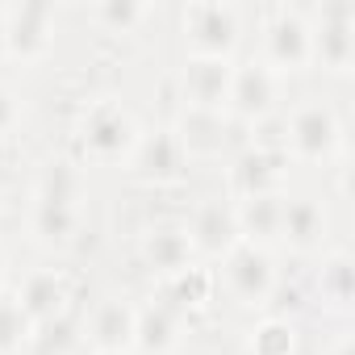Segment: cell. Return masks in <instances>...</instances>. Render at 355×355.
I'll return each instance as SVG.
<instances>
[{"mask_svg":"<svg viewBox=\"0 0 355 355\" xmlns=\"http://www.w3.org/2000/svg\"><path fill=\"white\" fill-rule=\"evenodd\" d=\"M138 138H142V130H138L134 113L113 96L88 101L76 117V142L96 163H130Z\"/></svg>","mask_w":355,"mask_h":355,"instance_id":"cell-1","label":"cell"},{"mask_svg":"<svg viewBox=\"0 0 355 355\" xmlns=\"http://www.w3.org/2000/svg\"><path fill=\"white\" fill-rule=\"evenodd\" d=\"M272 76H297L313 67V38H309V9L276 5L263 21V59Z\"/></svg>","mask_w":355,"mask_h":355,"instance_id":"cell-2","label":"cell"},{"mask_svg":"<svg viewBox=\"0 0 355 355\" xmlns=\"http://www.w3.org/2000/svg\"><path fill=\"white\" fill-rule=\"evenodd\" d=\"M343 150V125L330 105L305 101L284 117V155L301 163H326Z\"/></svg>","mask_w":355,"mask_h":355,"instance_id":"cell-3","label":"cell"},{"mask_svg":"<svg viewBox=\"0 0 355 355\" xmlns=\"http://www.w3.org/2000/svg\"><path fill=\"white\" fill-rule=\"evenodd\" d=\"M222 280L230 288V297L247 309H263L276 288H280V272H276V259L268 247H255V243H239L226 259H222Z\"/></svg>","mask_w":355,"mask_h":355,"instance_id":"cell-4","label":"cell"},{"mask_svg":"<svg viewBox=\"0 0 355 355\" xmlns=\"http://www.w3.org/2000/svg\"><path fill=\"white\" fill-rule=\"evenodd\" d=\"M243 38V21L234 5H218V0H201V5L184 9V42L193 59H226L234 55Z\"/></svg>","mask_w":355,"mask_h":355,"instance_id":"cell-5","label":"cell"},{"mask_svg":"<svg viewBox=\"0 0 355 355\" xmlns=\"http://www.w3.org/2000/svg\"><path fill=\"white\" fill-rule=\"evenodd\" d=\"M313 63L330 76H347L355 67V9L351 5H318L309 9Z\"/></svg>","mask_w":355,"mask_h":355,"instance_id":"cell-6","label":"cell"},{"mask_svg":"<svg viewBox=\"0 0 355 355\" xmlns=\"http://www.w3.org/2000/svg\"><path fill=\"white\" fill-rule=\"evenodd\" d=\"M0 21H5V55L17 63H38L55 42V9L38 5V0L5 5Z\"/></svg>","mask_w":355,"mask_h":355,"instance_id":"cell-7","label":"cell"},{"mask_svg":"<svg viewBox=\"0 0 355 355\" xmlns=\"http://www.w3.org/2000/svg\"><path fill=\"white\" fill-rule=\"evenodd\" d=\"M130 163H134V171L142 175L146 184H180L184 175H189L193 155L184 150V142H180V134H175V125H163V130L138 138Z\"/></svg>","mask_w":355,"mask_h":355,"instance_id":"cell-8","label":"cell"},{"mask_svg":"<svg viewBox=\"0 0 355 355\" xmlns=\"http://www.w3.org/2000/svg\"><path fill=\"white\" fill-rule=\"evenodd\" d=\"M276 101H280V76H272L259 59L234 67L230 96H226V113H234L239 121L259 125V121H268L276 113Z\"/></svg>","mask_w":355,"mask_h":355,"instance_id":"cell-9","label":"cell"},{"mask_svg":"<svg viewBox=\"0 0 355 355\" xmlns=\"http://www.w3.org/2000/svg\"><path fill=\"white\" fill-rule=\"evenodd\" d=\"M326 234H330V214L318 197H284L276 243H284L297 255H313L326 247Z\"/></svg>","mask_w":355,"mask_h":355,"instance_id":"cell-10","label":"cell"},{"mask_svg":"<svg viewBox=\"0 0 355 355\" xmlns=\"http://www.w3.org/2000/svg\"><path fill=\"white\" fill-rule=\"evenodd\" d=\"M13 297H17V305L26 309V318L42 330V326L63 322V313H67V305H71V284H67V276H63L59 268H34V272L21 280V288H17Z\"/></svg>","mask_w":355,"mask_h":355,"instance_id":"cell-11","label":"cell"},{"mask_svg":"<svg viewBox=\"0 0 355 355\" xmlns=\"http://www.w3.org/2000/svg\"><path fill=\"white\" fill-rule=\"evenodd\" d=\"M230 76H234V63H226V59H189L184 71H180V101H184V109L226 113Z\"/></svg>","mask_w":355,"mask_h":355,"instance_id":"cell-12","label":"cell"},{"mask_svg":"<svg viewBox=\"0 0 355 355\" xmlns=\"http://www.w3.org/2000/svg\"><path fill=\"white\" fill-rule=\"evenodd\" d=\"M189 243H193V255H205V259H226L243 239H239V226H234V209L222 205V201H209L193 214V222L184 226Z\"/></svg>","mask_w":355,"mask_h":355,"instance_id":"cell-13","label":"cell"},{"mask_svg":"<svg viewBox=\"0 0 355 355\" xmlns=\"http://www.w3.org/2000/svg\"><path fill=\"white\" fill-rule=\"evenodd\" d=\"M184 338V313L167 301H146L134 313V351L142 355H171Z\"/></svg>","mask_w":355,"mask_h":355,"instance_id":"cell-14","label":"cell"},{"mask_svg":"<svg viewBox=\"0 0 355 355\" xmlns=\"http://www.w3.org/2000/svg\"><path fill=\"white\" fill-rule=\"evenodd\" d=\"M134 313H138V305H130L125 297L101 301L92 309V318H88V343H92V351L130 355L134 351Z\"/></svg>","mask_w":355,"mask_h":355,"instance_id":"cell-15","label":"cell"},{"mask_svg":"<svg viewBox=\"0 0 355 355\" xmlns=\"http://www.w3.org/2000/svg\"><path fill=\"white\" fill-rule=\"evenodd\" d=\"M138 255H142V263H146L155 276H163V280L175 276V272H184L189 263H197L184 226H155V230H146Z\"/></svg>","mask_w":355,"mask_h":355,"instance_id":"cell-16","label":"cell"},{"mask_svg":"<svg viewBox=\"0 0 355 355\" xmlns=\"http://www.w3.org/2000/svg\"><path fill=\"white\" fill-rule=\"evenodd\" d=\"M230 209H234V226H239V239L243 243H255V247L276 243V234H280V209H284V197L280 193L239 197Z\"/></svg>","mask_w":355,"mask_h":355,"instance_id":"cell-17","label":"cell"},{"mask_svg":"<svg viewBox=\"0 0 355 355\" xmlns=\"http://www.w3.org/2000/svg\"><path fill=\"white\" fill-rule=\"evenodd\" d=\"M284 155H268V150H255L247 146L234 167H230V189H234V201L239 197H259V193H280V171H284Z\"/></svg>","mask_w":355,"mask_h":355,"instance_id":"cell-18","label":"cell"},{"mask_svg":"<svg viewBox=\"0 0 355 355\" xmlns=\"http://www.w3.org/2000/svg\"><path fill=\"white\" fill-rule=\"evenodd\" d=\"M313 297L330 313H347L351 309V301H355V268H351L347 251H334V255L322 259V268L313 276Z\"/></svg>","mask_w":355,"mask_h":355,"instance_id":"cell-19","label":"cell"},{"mask_svg":"<svg viewBox=\"0 0 355 355\" xmlns=\"http://www.w3.org/2000/svg\"><path fill=\"white\" fill-rule=\"evenodd\" d=\"M30 234L42 247H71L80 234V209L76 205H59V201H38L30 209Z\"/></svg>","mask_w":355,"mask_h":355,"instance_id":"cell-20","label":"cell"},{"mask_svg":"<svg viewBox=\"0 0 355 355\" xmlns=\"http://www.w3.org/2000/svg\"><path fill=\"white\" fill-rule=\"evenodd\" d=\"M214 288H218V276H214V268H205V263H189L184 272H175V276H167V305L171 309H205L209 301H214Z\"/></svg>","mask_w":355,"mask_h":355,"instance_id":"cell-21","label":"cell"},{"mask_svg":"<svg viewBox=\"0 0 355 355\" xmlns=\"http://www.w3.org/2000/svg\"><path fill=\"white\" fill-rule=\"evenodd\" d=\"M175 134H180V142H184L189 155H218L222 142H226V113L184 109V117H180V125H175Z\"/></svg>","mask_w":355,"mask_h":355,"instance_id":"cell-22","label":"cell"},{"mask_svg":"<svg viewBox=\"0 0 355 355\" xmlns=\"http://www.w3.org/2000/svg\"><path fill=\"white\" fill-rule=\"evenodd\" d=\"M38 338V326L26 318L13 293H0V355H26Z\"/></svg>","mask_w":355,"mask_h":355,"instance_id":"cell-23","label":"cell"},{"mask_svg":"<svg viewBox=\"0 0 355 355\" xmlns=\"http://www.w3.org/2000/svg\"><path fill=\"white\" fill-rule=\"evenodd\" d=\"M247 355H297V330L288 318H259L251 338H247Z\"/></svg>","mask_w":355,"mask_h":355,"instance_id":"cell-24","label":"cell"},{"mask_svg":"<svg viewBox=\"0 0 355 355\" xmlns=\"http://www.w3.org/2000/svg\"><path fill=\"white\" fill-rule=\"evenodd\" d=\"M80 193H84L80 171H76L71 163L55 159V163L42 167V175H38V193H34V197H38V201H59V205H76Z\"/></svg>","mask_w":355,"mask_h":355,"instance_id":"cell-25","label":"cell"},{"mask_svg":"<svg viewBox=\"0 0 355 355\" xmlns=\"http://www.w3.org/2000/svg\"><path fill=\"white\" fill-rule=\"evenodd\" d=\"M92 17L109 34H134L150 17V5H142V0H105V5L92 9Z\"/></svg>","mask_w":355,"mask_h":355,"instance_id":"cell-26","label":"cell"},{"mask_svg":"<svg viewBox=\"0 0 355 355\" xmlns=\"http://www.w3.org/2000/svg\"><path fill=\"white\" fill-rule=\"evenodd\" d=\"M17 121H21V109H17V96L0 84V138L5 134H13L17 130Z\"/></svg>","mask_w":355,"mask_h":355,"instance_id":"cell-27","label":"cell"},{"mask_svg":"<svg viewBox=\"0 0 355 355\" xmlns=\"http://www.w3.org/2000/svg\"><path fill=\"white\" fill-rule=\"evenodd\" d=\"M330 355H355V347H351V338H338V343L330 347Z\"/></svg>","mask_w":355,"mask_h":355,"instance_id":"cell-28","label":"cell"},{"mask_svg":"<svg viewBox=\"0 0 355 355\" xmlns=\"http://www.w3.org/2000/svg\"><path fill=\"white\" fill-rule=\"evenodd\" d=\"M30 355H59V351H55L51 343H42V347H38V351H30Z\"/></svg>","mask_w":355,"mask_h":355,"instance_id":"cell-29","label":"cell"},{"mask_svg":"<svg viewBox=\"0 0 355 355\" xmlns=\"http://www.w3.org/2000/svg\"><path fill=\"white\" fill-rule=\"evenodd\" d=\"M9 55H5V21H0V63H5Z\"/></svg>","mask_w":355,"mask_h":355,"instance_id":"cell-30","label":"cell"},{"mask_svg":"<svg viewBox=\"0 0 355 355\" xmlns=\"http://www.w3.org/2000/svg\"><path fill=\"white\" fill-rule=\"evenodd\" d=\"M0 293H5V255H0Z\"/></svg>","mask_w":355,"mask_h":355,"instance_id":"cell-31","label":"cell"},{"mask_svg":"<svg viewBox=\"0 0 355 355\" xmlns=\"http://www.w3.org/2000/svg\"><path fill=\"white\" fill-rule=\"evenodd\" d=\"M92 355H109V351H92Z\"/></svg>","mask_w":355,"mask_h":355,"instance_id":"cell-32","label":"cell"},{"mask_svg":"<svg viewBox=\"0 0 355 355\" xmlns=\"http://www.w3.org/2000/svg\"><path fill=\"white\" fill-rule=\"evenodd\" d=\"M243 355H247V351H243Z\"/></svg>","mask_w":355,"mask_h":355,"instance_id":"cell-33","label":"cell"}]
</instances>
